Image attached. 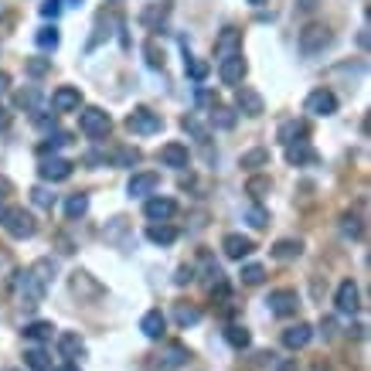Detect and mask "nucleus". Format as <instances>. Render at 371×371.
I'll use <instances>...</instances> for the list:
<instances>
[{
	"label": "nucleus",
	"instance_id": "nucleus-28",
	"mask_svg": "<svg viewBox=\"0 0 371 371\" xmlns=\"http://www.w3.org/2000/svg\"><path fill=\"white\" fill-rule=\"evenodd\" d=\"M174 320L181 327H191V324H198L202 320V310L198 307H184V303H177V310H174Z\"/></svg>",
	"mask_w": 371,
	"mask_h": 371
},
{
	"label": "nucleus",
	"instance_id": "nucleus-27",
	"mask_svg": "<svg viewBox=\"0 0 371 371\" xmlns=\"http://www.w3.org/2000/svg\"><path fill=\"white\" fill-rule=\"evenodd\" d=\"M85 211H89V194H72V198L65 202V215L72 218V221H75V218H82Z\"/></svg>",
	"mask_w": 371,
	"mask_h": 371
},
{
	"label": "nucleus",
	"instance_id": "nucleus-2",
	"mask_svg": "<svg viewBox=\"0 0 371 371\" xmlns=\"http://www.w3.org/2000/svg\"><path fill=\"white\" fill-rule=\"evenodd\" d=\"M4 229L11 239H31L38 232V221H34L31 211H24V208H7L4 211Z\"/></svg>",
	"mask_w": 371,
	"mask_h": 371
},
{
	"label": "nucleus",
	"instance_id": "nucleus-35",
	"mask_svg": "<svg viewBox=\"0 0 371 371\" xmlns=\"http://www.w3.org/2000/svg\"><path fill=\"white\" fill-rule=\"evenodd\" d=\"M38 99H41V93H38V89H28V93H17V106L34 109V106H38Z\"/></svg>",
	"mask_w": 371,
	"mask_h": 371
},
{
	"label": "nucleus",
	"instance_id": "nucleus-7",
	"mask_svg": "<svg viewBox=\"0 0 371 371\" xmlns=\"http://www.w3.org/2000/svg\"><path fill=\"white\" fill-rule=\"evenodd\" d=\"M307 113L310 116H334L338 113V95L330 89H313L307 95Z\"/></svg>",
	"mask_w": 371,
	"mask_h": 371
},
{
	"label": "nucleus",
	"instance_id": "nucleus-4",
	"mask_svg": "<svg viewBox=\"0 0 371 371\" xmlns=\"http://www.w3.org/2000/svg\"><path fill=\"white\" fill-rule=\"evenodd\" d=\"M330 45H334V34H330V28H324V24H310V28L300 31V51H303V55H320V51Z\"/></svg>",
	"mask_w": 371,
	"mask_h": 371
},
{
	"label": "nucleus",
	"instance_id": "nucleus-46",
	"mask_svg": "<svg viewBox=\"0 0 371 371\" xmlns=\"http://www.w3.org/2000/svg\"><path fill=\"white\" fill-rule=\"evenodd\" d=\"M4 89H7V75L0 72V93H4Z\"/></svg>",
	"mask_w": 371,
	"mask_h": 371
},
{
	"label": "nucleus",
	"instance_id": "nucleus-45",
	"mask_svg": "<svg viewBox=\"0 0 371 371\" xmlns=\"http://www.w3.org/2000/svg\"><path fill=\"white\" fill-rule=\"evenodd\" d=\"M55 371H78V365H72V361H65V365H58Z\"/></svg>",
	"mask_w": 371,
	"mask_h": 371
},
{
	"label": "nucleus",
	"instance_id": "nucleus-18",
	"mask_svg": "<svg viewBox=\"0 0 371 371\" xmlns=\"http://www.w3.org/2000/svg\"><path fill=\"white\" fill-rule=\"evenodd\" d=\"M160 164L164 167H174V170H184L187 167V147L184 143H167L160 150Z\"/></svg>",
	"mask_w": 371,
	"mask_h": 371
},
{
	"label": "nucleus",
	"instance_id": "nucleus-41",
	"mask_svg": "<svg viewBox=\"0 0 371 371\" xmlns=\"http://www.w3.org/2000/svg\"><path fill=\"white\" fill-rule=\"evenodd\" d=\"M48 68H51V62H48V58H34V62L28 65V72H31V75H45Z\"/></svg>",
	"mask_w": 371,
	"mask_h": 371
},
{
	"label": "nucleus",
	"instance_id": "nucleus-8",
	"mask_svg": "<svg viewBox=\"0 0 371 371\" xmlns=\"http://www.w3.org/2000/svg\"><path fill=\"white\" fill-rule=\"evenodd\" d=\"M266 303H269V310L276 317H293L296 310H300V296H296V290H273Z\"/></svg>",
	"mask_w": 371,
	"mask_h": 371
},
{
	"label": "nucleus",
	"instance_id": "nucleus-38",
	"mask_svg": "<svg viewBox=\"0 0 371 371\" xmlns=\"http://www.w3.org/2000/svg\"><path fill=\"white\" fill-rule=\"evenodd\" d=\"M34 204H41V208H51L55 204V194H48V191H41V187H34Z\"/></svg>",
	"mask_w": 371,
	"mask_h": 371
},
{
	"label": "nucleus",
	"instance_id": "nucleus-42",
	"mask_svg": "<svg viewBox=\"0 0 371 371\" xmlns=\"http://www.w3.org/2000/svg\"><path fill=\"white\" fill-rule=\"evenodd\" d=\"M191 279H194V269H191V266H181V269H177V276H174V283H177V286H184V283H191Z\"/></svg>",
	"mask_w": 371,
	"mask_h": 371
},
{
	"label": "nucleus",
	"instance_id": "nucleus-29",
	"mask_svg": "<svg viewBox=\"0 0 371 371\" xmlns=\"http://www.w3.org/2000/svg\"><path fill=\"white\" fill-rule=\"evenodd\" d=\"M34 41H38V48H41V51H55L62 38H58V31H55V28H41V31L34 34Z\"/></svg>",
	"mask_w": 371,
	"mask_h": 371
},
{
	"label": "nucleus",
	"instance_id": "nucleus-37",
	"mask_svg": "<svg viewBox=\"0 0 371 371\" xmlns=\"http://www.w3.org/2000/svg\"><path fill=\"white\" fill-rule=\"evenodd\" d=\"M246 187H249V194H252V198H263V191H269V181H266V177H252Z\"/></svg>",
	"mask_w": 371,
	"mask_h": 371
},
{
	"label": "nucleus",
	"instance_id": "nucleus-26",
	"mask_svg": "<svg viewBox=\"0 0 371 371\" xmlns=\"http://www.w3.org/2000/svg\"><path fill=\"white\" fill-rule=\"evenodd\" d=\"M51 334H55V324L51 320H34V324L24 327V338L28 340H51Z\"/></svg>",
	"mask_w": 371,
	"mask_h": 371
},
{
	"label": "nucleus",
	"instance_id": "nucleus-47",
	"mask_svg": "<svg viewBox=\"0 0 371 371\" xmlns=\"http://www.w3.org/2000/svg\"><path fill=\"white\" fill-rule=\"evenodd\" d=\"M4 211H7V208H4V194H0V221H4Z\"/></svg>",
	"mask_w": 371,
	"mask_h": 371
},
{
	"label": "nucleus",
	"instance_id": "nucleus-6",
	"mask_svg": "<svg viewBox=\"0 0 371 371\" xmlns=\"http://www.w3.org/2000/svg\"><path fill=\"white\" fill-rule=\"evenodd\" d=\"M246 72H249V65H246V58H242V51L218 62V78H221L225 85H239V82L246 78Z\"/></svg>",
	"mask_w": 371,
	"mask_h": 371
},
{
	"label": "nucleus",
	"instance_id": "nucleus-33",
	"mask_svg": "<svg viewBox=\"0 0 371 371\" xmlns=\"http://www.w3.org/2000/svg\"><path fill=\"white\" fill-rule=\"evenodd\" d=\"M293 137H303V126H300V123H283V130H279V140L290 147V143H293Z\"/></svg>",
	"mask_w": 371,
	"mask_h": 371
},
{
	"label": "nucleus",
	"instance_id": "nucleus-17",
	"mask_svg": "<svg viewBox=\"0 0 371 371\" xmlns=\"http://www.w3.org/2000/svg\"><path fill=\"white\" fill-rule=\"evenodd\" d=\"M235 103H239V109L246 113V116H263V95L256 93V89H239L235 93Z\"/></svg>",
	"mask_w": 371,
	"mask_h": 371
},
{
	"label": "nucleus",
	"instance_id": "nucleus-48",
	"mask_svg": "<svg viewBox=\"0 0 371 371\" xmlns=\"http://www.w3.org/2000/svg\"><path fill=\"white\" fill-rule=\"evenodd\" d=\"M249 4H256V7H259V4H266V0H249Z\"/></svg>",
	"mask_w": 371,
	"mask_h": 371
},
{
	"label": "nucleus",
	"instance_id": "nucleus-49",
	"mask_svg": "<svg viewBox=\"0 0 371 371\" xmlns=\"http://www.w3.org/2000/svg\"><path fill=\"white\" fill-rule=\"evenodd\" d=\"M11 371H24V368H11Z\"/></svg>",
	"mask_w": 371,
	"mask_h": 371
},
{
	"label": "nucleus",
	"instance_id": "nucleus-43",
	"mask_svg": "<svg viewBox=\"0 0 371 371\" xmlns=\"http://www.w3.org/2000/svg\"><path fill=\"white\" fill-rule=\"evenodd\" d=\"M263 160H266V154H263V150H252V154H246V157H242V167H249V164H263Z\"/></svg>",
	"mask_w": 371,
	"mask_h": 371
},
{
	"label": "nucleus",
	"instance_id": "nucleus-22",
	"mask_svg": "<svg viewBox=\"0 0 371 371\" xmlns=\"http://www.w3.org/2000/svg\"><path fill=\"white\" fill-rule=\"evenodd\" d=\"M286 160H290V164H313V160H317V154L307 147V140H296V143H290V147H286Z\"/></svg>",
	"mask_w": 371,
	"mask_h": 371
},
{
	"label": "nucleus",
	"instance_id": "nucleus-21",
	"mask_svg": "<svg viewBox=\"0 0 371 371\" xmlns=\"http://www.w3.org/2000/svg\"><path fill=\"white\" fill-rule=\"evenodd\" d=\"M147 239H150L154 246H170V242L177 239V229L167 225V221H154V225H147Z\"/></svg>",
	"mask_w": 371,
	"mask_h": 371
},
{
	"label": "nucleus",
	"instance_id": "nucleus-9",
	"mask_svg": "<svg viewBox=\"0 0 371 371\" xmlns=\"http://www.w3.org/2000/svg\"><path fill=\"white\" fill-rule=\"evenodd\" d=\"M157 187H160V174L143 170V174H133V177H130L126 191H130V198H147V194H154Z\"/></svg>",
	"mask_w": 371,
	"mask_h": 371
},
{
	"label": "nucleus",
	"instance_id": "nucleus-20",
	"mask_svg": "<svg viewBox=\"0 0 371 371\" xmlns=\"http://www.w3.org/2000/svg\"><path fill=\"white\" fill-rule=\"evenodd\" d=\"M300 256H303V242L300 239H279L273 246V259H279V263H290V259H300Z\"/></svg>",
	"mask_w": 371,
	"mask_h": 371
},
{
	"label": "nucleus",
	"instance_id": "nucleus-34",
	"mask_svg": "<svg viewBox=\"0 0 371 371\" xmlns=\"http://www.w3.org/2000/svg\"><path fill=\"white\" fill-rule=\"evenodd\" d=\"M340 229H344V235L357 239V235H361V218H357V215H344V225H340Z\"/></svg>",
	"mask_w": 371,
	"mask_h": 371
},
{
	"label": "nucleus",
	"instance_id": "nucleus-23",
	"mask_svg": "<svg viewBox=\"0 0 371 371\" xmlns=\"http://www.w3.org/2000/svg\"><path fill=\"white\" fill-rule=\"evenodd\" d=\"M82 351H85V340L78 338V334H72V330H68V334H62V338H58V355H62V357H78Z\"/></svg>",
	"mask_w": 371,
	"mask_h": 371
},
{
	"label": "nucleus",
	"instance_id": "nucleus-32",
	"mask_svg": "<svg viewBox=\"0 0 371 371\" xmlns=\"http://www.w3.org/2000/svg\"><path fill=\"white\" fill-rule=\"evenodd\" d=\"M211 123H215V126H221V130H232V126H235V116H232V109H225V106L211 109Z\"/></svg>",
	"mask_w": 371,
	"mask_h": 371
},
{
	"label": "nucleus",
	"instance_id": "nucleus-36",
	"mask_svg": "<svg viewBox=\"0 0 371 371\" xmlns=\"http://www.w3.org/2000/svg\"><path fill=\"white\" fill-rule=\"evenodd\" d=\"M249 225L252 229H263V225H269V215H266L263 208H249Z\"/></svg>",
	"mask_w": 371,
	"mask_h": 371
},
{
	"label": "nucleus",
	"instance_id": "nucleus-39",
	"mask_svg": "<svg viewBox=\"0 0 371 371\" xmlns=\"http://www.w3.org/2000/svg\"><path fill=\"white\" fill-rule=\"evenodd\" d=\"M41 14H45V17H58V14H62V0H45V4H41Z\"/></svg>",
	"mask_w": 371,
	"mask_h": 371
},
{
	"label": "nucleus",
	"instance_id": "nucleus-44",
	"mask_svg": "<svg viewBox=\"0 0 371 371\" xmlns=\"http://www.w3.org/2000/svg\"><path fill=\"white\" fill-rule=\"evenodd\" d=\"M7 123H11V113H7V109L0 106V130H4V126H7Z\"/></svg>",
	"mask_w": 371,
	"mask_h": 371
},
{
	"label": "nucleus",
	"instance_id": "nucleus-10",
	"mask_svg": "<svg viewBox=\"0 0 371 371\" xmlns=\"http://www.w3.org/2000/svg\"><path fill=\"white\" fill-rule=\"evenodd\" d=\"M221 249H225V256H229V259H246V256L256 252V242H252L249 235L232 232V235H225V239H221Z\"/></svg>",
	"mask_w": 371,
	"mask_h": 371
},
{
	"label": "nucleus",
	"instance_id": "nucleus-25",
	"mask_svg": "<svg viewBox=\"0 0 371 371\" xmlns=\"http://www.w3.org/2000/svg\"><path fill=\"white\" fill-rule=\"evenodd\" d=\"M225 340H229L232 348H239V351H246L249 344H252V334H249L242 324H232V327H225Z\"/></svg>",
	"mask_w": 371,
	"mask_h": 371
},
{
	"label": "nucleus",
	"instance_id": "nucleus-19",
	"mask_svg": "<svg viewBox=\"0 0 371 371\" xmlns=\"http://www.w3.org/2000/svg\"><path fill=\"white\" fill-rule=\"evenodd\" d=\"M164 327H167V320H164V313H160V310H147V313H143V320H140V330H143L150 340L164 338Z\"/></svg>",
	"mask_w": 371,
	"mask_h": 371
},
{
	"label": "nucleus",
	"instance_id": "nucleus-1",
	"mask_svg": "<svg viewBox=\"0 0 371 371\" xmlns=\"http://www.w3.org/2000/svg\"><path fill=\"white\" fill-rule=\"evenodd\" d=\"M51 279H55V263H48V259L34 263L28 273H21V279H17V296H21V307H28V310L38 307Z\"/></svg>",
	"mask_w": 371,
	"mask_h": 371
},
{
	"label": "nucleus",
	"instance_id": "nucleus-40",
	"mask_svg": "<svg viewBox=\"0 0 371 371\" xmlns=\"http://www.w3.org/2000/svg\"><path fill=\"white\" fill-rule=\"evenodd\" d=\"M137 160H140L137 150H120V154H116V164H126V167H133Z\"/></svg>",
	"mask_w": 371,
	"mask_h": 371
},
{
	"label": "nucleus",
	"instance_id": "nucleus-11",
	"mask_svg": "<svg viewBox=\"0 0 371 371\" xmlns=\"http://www.w3.org/2000/svg\"><path fill=\"white\" fill-rule=\"evenodd\" d=\"M239 51H242V31H239V28H225V31L215 38L218 62H221V58H229V55H239Z\"/></svg>",
	"mask_w": 371,
	"mask_h": 371
},
{
	"label": "nucleus",
	"instance_id": "nucleus-30",
	"mask_svg": "<svg viewBox=\"0 0 371 371\" xmlns=\"http://www.w3.org/2000/svg\"><path fill=\"white\" fill-rule=\"evenodd\" d=\"M266 279V269L259 263H249V266H242V283H249V286H259Z\"/></svg>",
	"mask_w": 371,
	"mask_h": 371
},
{
	"label": "nucleus",
	"instance_id": "nucleus-3",
	"mask_svg": "<svg viewBox=\"0 0 371 371\" xmlns=\"http://www.w3.org/2000/svg\"><path fill=\"white\" fill-rule=\"evenodd\" d=\"M126 126H130V133L150 137V133H160V130H164V116L154 113V109H147V106H137L126 116Z\"/></svg>",
	"mask_w": 371,
	"mask_h": 371
},
{
	"label": "nucleus",
	"instance_id": "nucleus-5",
	"mask_svg": "<svg viewBox=\"0 0 371 371\" xmlns=\"http://www.w3.org/2000/svg\"><path fill=\"white\" fill-rule=\"evenodd\" d=\"M78 126H82V133H85V137H106L109 130H113V120H109L106 109L89 106V109H82V113H78Z\"/></svg>",
	"mask_w": 371,
	"mask_h": 371
},
{
	"label": "nucleus",
	"instance_id": "nucleus-15",
	"mask_svg": "<svg viewBox=\"0 0 371 371\" xmlns=\"http://www.w3.org/2000/svg\"><path fill=\"white\" fill-rule=\"evenodd\" d=\"M334 303H338V310H340V313H348V317H351V313H357V307H361V303H357L355 279H344V283H340L338 296H334Z\"/></svg>",
	"mask_w": 371,
	"mask_h": 371
},
{
	"label": "nucleus",
	"instance_id": "nucleus-24",
	"mask_svg": "<svg viewBox=\"0 0 371 371\" xmlns=\"http://www.w3.org/2000/svg\"><path fill=\"white\" fill-rule=\"evenodd\" d=\"M24 368H31V371H51V357H48L45 348H31V351H24Z\"/></svg>",
	"mask_w": 371,
	"mask_h": 371
},
{
	"label": "nucleus",
	"instance_id": "nucleus-13",
	"mask_svg": "<svg viewBox=\"0 0 371 371\" xmlns=\"http://www.w3.org/2000/svg\"><path fill=\"white\" fill-rule=\"evenodd\" d=\"M174 211H177L174 198H160V194L147 198V204H143V215L150 218V221H167V218H174Z\"/></svg>",
	"mask_w": 371,
	"mask_h": 371
},
{
	"label": "nucleus",
	"instance_id": "nucleus-14",
	"mask_svg": "<svg viewBox=\"0 0 371 371\" xmlns=\"http://www.w3.org/2000/svg\"><path fill=\"white\" fill-rule=\"evenodd\" d=\"M51 106H55V113H72V109L82 106V93L75 85H58L51 95Z\"/></svg>",
	"mask_w": 371,
	"mask_h": 371
},
{
	"label": "nucleus",
	"instance_id": "nucleus-16",
	"mask_svg": "<svg viewBox=\"0 0 371 371\" xmlns=\"http://www.w3.org/2000/svg\"><path fill=\"white\" fill-rule=\"evenodd\" d=\"M310 338H313V327L310 324H293L283 330V348H290V351H300V348H307Z\"/></svg>",
	"mask_w": 371,
	"mask_h": 371
},
{
	"label": "nucleus",
	"instance_id": "nucleus-12",
	"mask_svg": "<svg viewBox=\"0 0 371 371\" xmlns=\"http://www.w3.org/2000/svg\"><path fill=\"white\" fill-rule=\"evenodd\" d=\"M38 174H41L45 181H68V177H72V164H68L65 157H45L41 167H38Z\"/></svg>",
	"mask_w": 371,
	"mask_h": 371
},
{
	"label": "nucleus",
	"instance_id": "nucleus-31",
	"mask_svg": "<svg viewBox=\"0 0 371 371\" xmlns=\"http://www.w3.org/2000/svg\"><path fill=\"white\" fill-rule=\"evenodd\" d=\"M184 72L191 78H194V82H204V78H208V65L204 62H198V58H191V55H187L184 58Z\"/></svg>",
	"mask_w": 371,
	"mask_h": 371
}]
</instances>
